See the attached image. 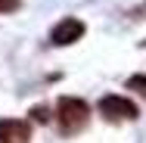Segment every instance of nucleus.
Here are the masks:
<instances>
[{"label":"nucleus","instance_id":"5","mask_svg":"<svg viewBox=\"0 0 146 143\" xmlns=\"http://www.w3.org/2000/svg\"><path fill=\"white\" fill-rule=\"evenodd\" d=\"M127 90H137L140 96H146V75H131L127 78Z\"/></svg>","mask_w":146,"mask_h":143},{"label":"nucleus","instance_id":"6","mask_svg":"<svg viewBox=\"0 0 146 143\" xmlns=\"http://www.w3.org/2000/svg\"><path fill=\"white\" fill-rule=\"evenodd\" d=\"M22 6V0H0V16H6V13H16Z\"/></svg>","mask_w":146,"mask_h":143},{"label":"nucleus","instance_id":"1","mask_svg":"<svg viewBox=\"0 0 146 143\" xmlns=\"http://www.w3.org/2000/svg\"><path fill=\"white\" fill-rule=\"evenodd\" d=\"M56 121H59L62 134H78L90 121V106L84 100H78V96H62L56 103Z\"/></svg>","mask_w":146,"mask_h":143},{"label":"nucleus","instance_id":"7","mask_svg":"<svg viewBox=\"0 0 146 143\" xmlns=\"http://www.w3.org/2000/svg\"><path fill=\"white\" fill-rule=\"evenodd\" d=\"M34 118H37V121H47V118H50V115H47V109H44V106H37V109H34Z\"/></svg>","mask_w":146,"mask_h":143},{"label":"nucleus","instance_id":"3","mask_svg":"<svg viewBox=\"0 0 146 143\" xmlns=\"http://www.w3.org/2000/svg\"><path fill=\"white\" fill-rule=\"evenodd\" d=\"M84 22L81 19H75V16H65V19H59L53 31H50V44H56V47H68V44H75V41H81L84 37Z\"/></svg>","mask_w":146,"mask_h":143},{"label":"nucleus","instance_id":"4","mask_svg":"<svg viewBox=\"0 0 146 143\" xmlns=\"http://www.w3.org/2000/svg\"><path fill=\"white\" fill-rule=\"evenodd\" d=\"M0 143H31V124L22 118H0Z\"/></svg>","mask_w":146,"mask_h":143},{"label":"nucleus","instance_id":"2","mask_svg":"<svg viewBox=\"0 0 146 143\" xmlns=\"http://www.w3.org/2000/svg\"><path fill=\"white\" fill-rule=\"evenodd\" d=\"M96 109H100V115H103L106 121H134V118L140 115V109H137L134 100L118 96V93H106V96L96 103Z\"/></svg>","mask_w":146,"mask_h":143}]
</instances>
